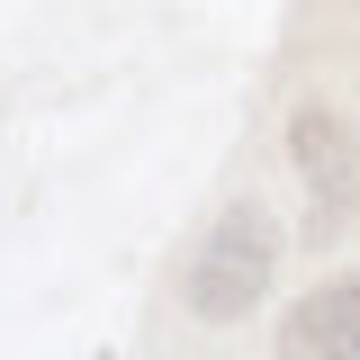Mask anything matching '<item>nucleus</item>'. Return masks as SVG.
I'll return each instance as SVG.
<instances>
[{
	"instance_id": "7ed1b4c3",
	"label": "nucleus",
	"mask_w": 360,
	"mask_h": 360,
	"mask_svg": "<svg viewBox=\"0 0 360 360\" xmlns=\"http://www.w3.org/2000/svg\"><path fill=\"white\" fill-rule=\"evenodd\" d=\"M279 360H360V270H333L279 324Z\"/></svg>"
},
{
	"instance_id": "f257e3e1",
	"label": "nucleus",
	"mask_w": 360,
	"mask_h": 360,
	"mask_svg": "<svg viewBox=\"0 0 360 360\" xmlns=\"http://www.w3.org/2000/svg\"><path fill=\"white\" fill-rule=\"evenodd\" d=\"M270 262H279V225H270V207H262V198H234V207L207 225L198 262H189V315L243 324V315L262 307V288H270Z\"/></svg>"
},
{
	"instance_id": "f03ea898",
	"label": "nucleus",
	"mask_w": 360,
	"mask_h": 360,
	"mask_svg": "<svg viewBox=\"0 0 360 360\" xmlns=\"http://www.w3.org/2000/svg\"><path fill=\"white\" fill-rule=\"evenodd\" d=\"M288 144H297V180H307V234L324 243V234H342L352 225V198H360V144L352 127H342V108H324V99H307L297 108V127H288Z\"/></svg>"
}]
</instances>
